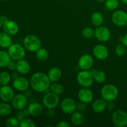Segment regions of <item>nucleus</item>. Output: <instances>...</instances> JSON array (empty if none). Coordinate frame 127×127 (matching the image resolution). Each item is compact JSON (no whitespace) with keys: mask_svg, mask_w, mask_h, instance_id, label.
Instances as JSON below:
<instances>
[{"mask_svg":"<svg viewBox=\"0 0 127 127\" xmlns=\"http://www.w3.org/2000/svg\"><path fill=\"white\" fill-rule=\"evenodd\" d=\"M48 75L42 72H37L32 75L30 79L31 88L35 91L43 93L49 89L51 84Z\"/></svg>","mask_w":127,"mask_h":127,"instance_id":"f257e3e1","label":"nucleus"},{"mask_svg":"<svg viewBox=\"0 0 127 127\" xmlns=\"http://www.w3.org/2000/svg\"><path fill=\"white\" fill-rule=\"evenodd\" d=\"M23 45L24 48L29 52H36L41 48L42 42L37 35L31 34L24 38Z\"/></svg>","mask_w":127,"mask_h":127,"instance_id":"f03ea898","label":"nucleus"},{"mask_svg":"<svg viewBox=\"0 0 127 127\" xmlns=\"http://www.w3.org/2000/svg\"><path fill=\"white\" fill-rule=\"evenodd\" d=\"M100 95L105 101H114L119 95V89L113 84H105L100 89Z\"/></svg>","mask_w":127,"mask_h":127,"instance_id":"7ed1b4c3","label":"nucleus"},{"mask_svg":"<svg viewBox=\"0 0 127 127\" xmlns=\"http://www.w3.org/2000/svg\"><path fill=\"white\" fill-rule=\"evenodd\" d=\"M26 48L24 47L19 43H12L8 48V52L11 59L15 61H18L26 57Z\"/></svg>","mask_w":127,"mask_h":127,"instance_id":"20e7f679","label":"nucleus"},{"mask_svg":"<svg viewBox=\"0 0 127 127\" xmlns=\"http://www.w3.org/2000/svg\"><path fill=\"white\" fill-rule=\"evenodd\" d=\"M78 84L83 88H89L92 86L94 79L90 70H81L76 76Z\"/></svg>","mask_w":127,"mask_h":127,"instance_id":"39448f33","label":"nucleus"},{"mask_svg":"<svg viewBox=\"0 0 127 127\" xmlns=\"http://www.w3.org/2000/svg\"><path fill=\"white\" fill-rule=\"evenodd\" d=\"M112 121L117 127L127 126V113L122 110H117L112 115Z\"/></svg>","mask_w":127,"mask_h":127,"instance_id":"423d86ee","label":"nucleus"},{"mask_svg":"<svg viewBox=\"0 0 127 127\" xmlns=\"http://www.w3.org/2000/svg\"><path fill=\"white\" fill-rule=\"evenodd\" d=\"M60 102L58 95L52 93H48L44 95L43 99V103L45 107L49 110L55 109L58 106Z\"/></svg>","mask_w":127,"mask_h":127,"instance_id":"0eeeda50","label":"nucleus"},{"mask_svg":"<svg viewBox=\"0 0 127 127\" xmlns=\"http://www.w3.org/2000/svg\"><path fill=\"white\" fill-rule=\"evenodd\" d=\"M112 21L119 27H123L127 25V14L122 10H117L112 14Z\"/></svg>","mask_w":127,"mask_h":127,"instance_id":"6e6552de","label":"nucleus"},{"mask_svg":"<svg viewBox=\"0 0 127 127\" xmlns=\"http://www.w3.org/2000/svg\"><path fill=\"white\" fill-rule=\"evenodd\" d=\"M27 97L24 94H17L11 100L12 105L17 110H23L27 105Z\"/></svg>","mask_w":127,"mask_h":127,"instance_id":"1a4fd4ad","label":"nucleus"},{"mask_svg":"<svg viewBox=\"0 0 127 127\" xmlns=\"http://www.w3.org/2000/svg\"><path fill=\"white\" fill-rule=\"evenodd\" d=\"M61 109L64 114L71 115L76 110V103L71 97H66L61 103Z\"/></svg>","mask_w":127,"mask_h":127,"instance_id":"9d476101","label":"nucleus"},{"mask_svg":"<svg viewBox=\"0 0 127 127\" xmlns=\"http://www.w3.org/2000/svg\"><path fill=\"white\" fill-rule=\"evenodd\" d=\"M111 33L109 29L105 26H99L95 29L94 37L99 41L102 42H107L110 38Z\"/></svg>","mask_w":127,"mask_h":127,"instance_id":"9b49d317","label":"nucleus"},{"mask_svg":"<svg viewBox=\"0 0 127 127\" xmlns=\"http://www.w3.org/2000/svg\"><path fill=\"white\" fill-rule=\"evenodd\" d=\"M94 65V59L89 54H84L78 60V66L81 70H91Z\"/></svg>","mask_w":127,"mask_h":127,"instance_id":"f8f14e48","label":"nucleus"},{"mask_svg":"<svg viewBox=\"0 0 127 127\" xmlns=\"http://www.w3.org/2000/svg\"><path fill=\"white\" fill-rule=\"evenodd\" d=\"M12 86H13V88L17 91L24 92L29 89L31 84H30V81L27 78L24 77L19 76L14 79Z\"/></svg>","mask_w":127,"mask_h":127,"instance_id":"ddd939ff","label":"nucleus"},{"mask_svg":"<svg viewBox=\"0 0 127 127\" xmlns=\"http://www.w3.org/2000/svg\"><path fill=\"white\" fill-rule=\"evenodd\" d=\"M78 97L79 101L86 104L91 102L94 99V94L93 91L89 88H81L78 92Z\"/></svg>","mask_w":127,"mask_h":127,"instance_id":"4468645a","label":"nucleus"},{"mask_svg":"<svg viewBox=\"0 0 127 127\" xmlns=\"http://www.w3.org/2000/svg\"><path fill=\"white\" fill-rule=\"evenodd\" d=\"M14 96V90L8 85L2 86L0 88V99L5 102H9Z\"/></svg>","mask_w":127,"mask_h":127,"instance_id":"2eb2a0df","label":"nucleus"},{"mask_svg":"<svg viewBox=\"0 0 127 127\" xmlns=\"http://www.w3.org/2000/svg\"><path fill=\"white\" fill-rule=\"evenodd\" d=\"M93 55L97 59L99 60H104L109 56V50L104 45L98 44L93 48Z\"/></svg>","mask_w":127,"mask_h":127,"instance_id":"dca6fc26","label":"nucleus"},{"mask_svg":"<svg viewBox=\"0 0 127 127\" xmlns=\"http://www.w3.org/2000/svg\"><path fill=\"white\" fill-rule=\"evenodd\" d=\"M2 29L4 32L11 36L16 35L19 31L18 24L14 21L10 20H8L6 23L2 25Z\"/></svg>","mask_w":127,"mask_h":127,"instance_id":"f3484780","label":"nucleus"},{"mask_svg":"<svg viewBox=\"0 0 127 127\" xmlns=\"http://www.w3.org/2000/svg\"><path fill=\"white\" fill-rule=\"evenodd\" d=\"M31 65L27 60L24 59L20 60L16 62V71L21 74H27L31 71Z\"/></svg>","mask_w":127,"mask_h":127,"instance_id":"a211bd4d","label":"nucleus"},{"mask_svg":"<svg viewBox=\"0 0 127 127\" xmlns=\"http://www.w3.org/2000/svg\"><path fill=\"white\" fill-rule=\"evenodd\" d=\"M30 115L37 117L40 116L43 111V108L40 104L38 102H32L27 108Z\"/></svg>","mask_w":127,"mask_h":127,"instance_id":"6ab92c4d","label":"nucleus"},{"mask_svg":"<svg viewBox=\"0 0 127 127\" xmlns=\"http://www.w3.org/2000/svg\"><path fill=\"white\" fill-rule=\"evenodd\" d=\"M47 75L52 83L58 82L62 78V72L58 67H53L49 69Z\"/></svg>","mask_w":127,"mask_h":127,"instance_id":"aec40b11","label":"nucleus"},{"mask_svg":"<svg viewBox=\"0 0 127 127\" xmlns=\"http://www.w3.org/2000/svg\"><path fill=\"white\" fill-rule=\"evenodd\" d=\"M107 101L104 99H99L94 100L92 104V109L95 113H101L106 109Z\"/></svg>","mask_w":127,"mask_h":127,"instance_id":"412c9836","label":"nucleus"},{"mask_svg":"<svg viewBox=\"0 0 127 127\" xmlns=\"http://www.w3.org/2000/svg\"><path fill=\"white\" fill-rule=\"evenodd\" d=\"M90 71L93 74L94 81H95L97 83L102 84L106 81V75L104 71L101 70H98L95 68H92Z\"/></svg>","mask_w":127,"mask_h":127,"instance_id":"4be33fe9","label":"nucleus"},{"mask_svg":"<svg viewBox=\"0 0 127 127\" xmlns=\"http://www.w3.org/2000/svg\"><path fill=\"white\" fill-rule=\"evenodd\" d=\"M71 122L75 126L81 125L84 122V116L83 113L79 111H74L71 114Z\"/></svg>","mask_w":127,"mask_h":127,"instance_id":"5701e85b","label":"nucleus"},{"mask_svg":"<svg viewBox=\"0 0 127 127\" xmlns=\"http://www.w3.org/2000/svg\"><path fill=\"white\" fill-rule=\"evenodd\" d=\"M12 43L11 35L6 32L0 33V47L3 48H8Z\"/></svg>","mask_w":127,"mask_h":127,"instance_id":"b1692460","label":"nucleus"},{"mask_svg":"<svg viewBox=\"0 0 127 127\" xmlns=\"http://www.w3.org/2000/svg\"><path fill=\"white\" fill-rule=\"evenodd\" d=\"M91 21L93 26L95 27H99V26H102L104 22V16L101 12H98V11L94 12L92 14Z\"/></svg>","mask_w":127,"mask_h":127,"instance_id":"393cba45","label":"nucleus"},{"mask_svg":"<svg viewBox=\"0 0 127 127\" xmlns=\"http://www.w3.org/2000/svg\"><path fill=\"white\" fill-rule=\"evenodd\" d=\"M11 61V58L10 57L8 52L0 50V68L7 66Z\"/></svg>","mask_w":127,"mask_h":127,"instance_id":"a878e982","label":"nucleus"},{"mask_svg":"<svg viewBox=\"0 0 127 127\" xmlns=\"http://www.w3.org/2000/svg\"><path fill=\"white\" fill-rule=\"evenodd\" d=\"M49 89L50 92L55 94H57L58 95L62 94L63 92H64V87L63 86L62 84L58 83V82H53V83H52L50 84Z\"/></svg>","mask_w":127,"mask_h":127,"instance_id":"bb28decb","label":"nucleus"},{"mask_svg":"<svg viewBox=\"0 0 127 127\" xmlns=\"http://www.w3.org/2000/svg\"><path fill=\"white\" fill-rule=\"evenodd\" d=\"M12 112V107L7 102L0 103V117H6Z\"/></svg>","mask_w":127,"mask_h":127,"instance_id":"cd10ccee","label":"nucleus"},{"mask_svg":"<svg viewBox=\"0 0 127 127\" xmlns=\"http://www.w3.org/2000/svg\"><path fill=\"white\" fill-rule=\"evenodd\" d=\"M36 58L40 62H45L49 57V53L48 51L43 48H40L35 52Z\"/></svg>","mask_w":127,"mask_h":127,"instance_id":"c85d7f7f","label":"nucleus"},{"mask_svg":"<svg viewBox=\"0 0 127 127\" xmlns=\"http://www.w3.org/2000/svg\"><path fill=\"white\" fill-rule=\"evenodd\" d=\"M120 5L119 0H106L105 1V8L109 11H115Z\"/></svg>","mask_w":127,"mask_h":127,"instance_id":"c756f323","label":"nucleus"},{"mask_svg":"<svg viewBox=\"0 0 127 127\" xmlns=\"http://www.w3.org/2000/svg\"><path fill=\"white\" fill-rule=\"evenodd\" d=\"M11 79V76L8 72L3 71L0 73V84L2 86L7 85Z\"/></svg>","mask_w":127,"mask_h":127,"instance_id":"7c9ffc66","label":"nucleus"},{"mask_svg":"<svg viewBox=\"0 0 127 127\" xmlns=\"http://www.w3.org/2000/svg\"><path fill=\"white\" fill-rule=\"evenodd\" d=\"M81 34L85 38H92L95 35V30L90 27H86L83 29Z\"/></svg>","mask_w":127,"mask_h":127,"instance_id":"2f4dec72","label":"nucleus"},{"mask_svg":"<svg viewBox=\"0 0 127 127\" xmlns=\"http://www.w3.org/2000/svg\"><path fill=\"white\" fill-rule=\"evenodd\" d=\"M6 125L8 127H18L20 125V121L17 118L12 117L6 120Z\"/></svg>","mask_w":127,"mask_h":127,"instance_id":"473e14b6","label":"nucleus"},{"mask_svg":"<svg viewBox=\"0 0 127 127\" xmlns=\"http://www.w3.org/2000/svg\"><path fill=\"white\" fill-rule=\"evenodd\" d=\"M126 48L127 47L123 43L117 45L115 49V53L116 55L118 56V57H122V56H124L125 54V53H126Z\"/></svg>","mask_w":127,"mask_h":127,"instance_id":"72a5a7b5","label":"nucleus"},{"mask_svg":"<svg viewBox=\"0 0 127 127\" xmlns=\"http://www.w3.org/2000/svg\"><path fill=\"white\" fill-rule=\"evenodd\" d=\"M21 127H35L36 124L33 120L32 119L25 118L23 120L20 122V125Z\"/></svg>","mask_w":127,"mask_h":127,"instance_id":"f704fd0d","label":"nucleus"},{"mask_svg":"<svg viewBox=\"0 0 127 127\" xmlns=\"http://www.w3.org/2000/svg\"><path fill=\"white\" fill-rule=\"evenodd\" d=\"M86 104L83 102H79L78 104H76V110L80 112H84L86 110Z\"/></svg>","mask_w":127,"mask_h":127,"instance_id":"c9c22d12","label":"nucleus"},{"mask_svg":"<svg viewBox=\"0 0 127 127\" xmlns=\"http://www.w3.org/2000/svg\"><path fill=\"white\" fill-rule=\"evenodd\" d=\"M16 117L18 119V120H19L20 122L22 120H23L24 119H25V117H26V115L25 114L24 111L23 110H18V112L16 114Z\"/></svg>","mask_w":127,"mask_h":127,"instance_id":"e433bc0d","label":"nucleus"},{"mask_svg":"<svg viewBox=\"0 0 127 127\" xmlns=\"http://www.w3.org/2000/svg\"><path fill=\"white\" fill-rule=\"evenodd\" d=\"M57 127H69L70 125H69V123L66 121H64V120H62V121L59 122L57 124Z\"/></svg>","mask_w":127,"mask_h":127,"instance_id":"4c0bfd02","label":"nucleus"},{"mask_svg":"<svg viewBox=\"0 0 127 127\" xmlns=\"http://www.w3.org/2000/svg\"><path fill=\"white\" fill-rule=\"evenodd\" d=\"M7 67L10 69V70H15V69H16V63H15L13 61H11Z\"/></svg>","mask_w":127,"mask_h":127,"instance_id":"58836bf2","label":"nucleus"},{"mask_svg":"<svg viewBox=\"0 0 127 127\" xmlns=\"http://www.w3.org/2000/svg\"><path fill=\"white\" fill-rule=\"evenodd\" d=\"M114 107H115V105H114L113 101L107 102V106H106L107 109H108L109 110H112L113 109H114Z\"/></svg>","mask_w":127,"mask_h":127,"instance_id":"ea45409f","label":"nucleus"},{"mask_svg":"<svg viewBox=\"0 0 127 127\" xmlns=\"http://www.w3.org/2000/svg\"><path fill=\"white\" fill-rule=\"evenodd\" d=\"M120 40H121L122 43H123L125 47H127V33L124 36V37H121Z\"/></svg>","mask_w":127,"mask_h":127,"instance_id":"a19ab883","label":"nucleus"},{"mask_svg":"<svg viewBox=\"0 0 127 127\" xmlns=\"http://www.w3.org/2000/svg\"><path fill=\"white\" fill-rule=\"evenodd\" d=\"M7 21H8V19H7V17H6V16H0V22H1V24H2V25H3L4 24L6 23Z\"/></svg>","mask_w":127,"mask_h":127,"instance_id":"79ce46f5","label":"nucleus"},{"mask_svg":"<svg viewBox=\"0 0 127 127\" xmlns=\"http://www.w3.org/2000/svg\"><path fill=\"white\" fill-rule=\"evenodd\" d=\"M32 91L31 90H29V89L26 90V91H24V94L27 96V97H30L32 95Z\"/></svg>","mask_w":127,"mask_h":127,"instance_id":"37998d69","label":"nucleus"},{"mask_svg":"<svg viewBox=\"0 0 127 127\" xmlns=\"http://www.w3.org/2000/svg\"><path fill=\"white\" fill-rule=\"evenodd\" d=\"M122 2L125 4H127V0H121Z\"/></svg>","mask_w":127,"mask_h":127,"instance_id":"c03bdc74","label":"nucleus"},{"mask_svg":"<svg viewBox=\"0 0 127 127\" xmlns=\"http://www.w3.org/2000/svg\"><path fill=\"white\" fill-rule=\"evenodd\" d=\"M98 1H99V2H105L106 0H97Z\"/></svg>","mask_w":127,"mask_h":127,"instance_id":"a18cd8bd","label":"nucleus"},{"mask_svg":"<svg viewBox=\"0 0 127 127\" xmlns=\"http://www.w3.org/2000/svg\"><path fill=\"white\" fill-rule=\"evenodd\" d=\"M1 27H2V24H1V22H0V29H1Z\"/></svg>","mask_w":127,"mask_h":127,"instance_id":"49530a36","label":"nucleus"},{"mask_svg":"<svg viewBox=\"0 0 127 127\" xmlns=\"http://www.w3.org/2000/svg\"><path fill=\"white\" fill-rule=\"evenodd\" d=\"M2 1H8V0H2Z\"/></svg>","mask_w":127,"mask_h":127,"instance_id":"de8ad7c7","label":"nucleus"},{"mask_svg":"<svg viewBox=\"0 0 127 127\" xmlns=\"http://www.w3.org/2000/svg\"><path fill=\"white\" fill-rule=\"evenodd\" d=\"M60 1H66V0H60Z\"/></svg>","mask_w":127,"mask_h":127,"instance_id":"09e8293b","label":"nucleus"},{"mask_svg":"<svg viewBox=\"0 0 127 127\" xmlns=\"http://www.w3.org/2000/svg\"><path fill=\"white\" fill-rule=\"evenodd\" d=\"M0 124H1V119H0Z\"/></svg>","mask_w":127,"mask_h":127,"instance_id":"8fccbe9b","label":"nucleus"},{"mask_svg":"<svg viewBox=\"0 0 127 127\" xmlns=\"http://www.w3.org/2000/svg\"><path fill=\"white\" fill-rule=\"evenodd\" d=\"M126 12H127V11H126Z\"/></svg>","mask_w":127,"mask_h":127,"instance_id":"3c124183","label":"nucleus"},{"mask_svg":"<svg viewBox=\"0 0 127 127\" xmlns=\"http://www.w3.org/2000/svg\"></svg>","mask_w":127,"mask_h":127,"instance_id":"603ef678","label":"nucleus"}]
</instances>
